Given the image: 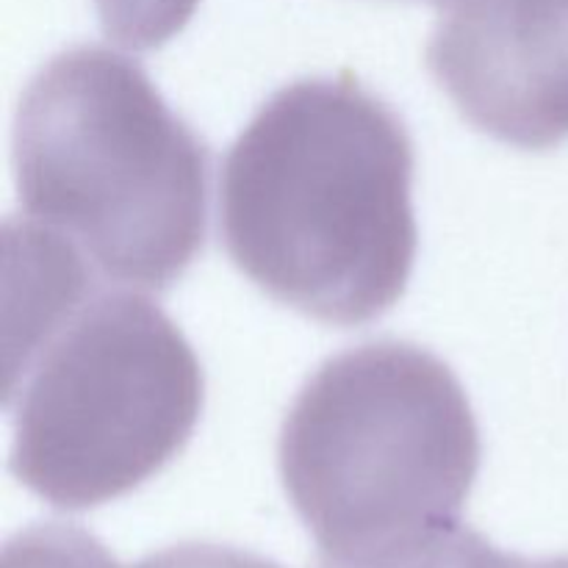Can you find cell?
<instances>
[{"label":"cell","mask_w":568,"mask_h":568,"mask_svg":"<svg viewBox=\"0 0 568 568\" xmlns=\"http://www.w3.org/2000/svg\"><path fill=\"white\" fill-rule=\"evenodd\" d=\"M203 405V364L159 303L6 220L9 469L28 491L55 510L114 503L186 449Z\"/></svg>","instance_id":"6da1fadb"},{"label":"cell","mask_w":568,"mask_h":568,"mask_svg":"<svg viewBox=\"0 0 568 568\" xmlns=\"http://www.w3.org/2000/svg\"><path fill=\"white\" fill-rule=\"evenodd\" d=\"M414 139L349 72L300 78L261 103L220 172V239L261 292L333 327L408 292L419 225Z\"/></svg>","instance_id":"7a4b0ae2"},{"label":"cell","mask_w":568,"mask_h":568,"mask_svg":"<svg viewBox=\"0 0 568 568\" xmlns=\"http://www.w3.org/2000/svg\"><path fill=\"white\" fill-rule=\"evenodd\" d=\"M11 161L22 220L103 281L166 292L203 253L209 144L120 50L75 44L39 67L17 109Z\"/></svg>","instance_id":"3957f363"},{"label":"cell","mask_w":568,"mask_h":568,"mask_svg":"<svg viewBox=\"0 0 568 568\" xmlns=\"http://www.w3.org/2000/svg\"><path fill=\"white\" fill-rule=\"evenodd\" d=\"M483 438L464 383L410 342L331 355L294 397L277 469L320 568H388L464 525Z\"/></svg>","instance_id":"277c9868"},{"label":"cell","mask_w":568,"mask_h":568,"mask_svg":"<svg viewBox=\"0 0 568 568\" xmlns=\"http://www.w3.org/2000/svg\"><path fill=\"white\" fill-rule=\"evenodd\" d=\"M427 70L486 136L558 148L568 139V0H447Z\"/></svg>","instance_id":"5b68a950"},{"label":"cell","mask_w":568,"mask_h":568,"mask_svg":"<svg viewBox=\"0 0 568 568\" xmlns=\"http://www.w3.org/2000/svg\"><path fill=\"white\" fill-rule=\"evenodd\" d=\"M3 568H122L98 536L78 525H33L3 547Z\"/></svg>","instance_id":"8992f818"},{"label":"cell","mask_w":568,"mask_h":568,"mask_svg":"<svg viewBox=\"0 0 568 568\" xmlns=\"http://www.w3.org/2000/svg\"><path fill=\"white\" fill-rule=\"evenodd\" d=\"M100 28L128 50H159L192 22L200 0H92Z\"/></svg>","instance_id":"52a82bcc"},{"label":"cell","mask_w":568,"mask_h":568,"mask_svg":"<svg viewBox=\"0 0 568 568\" xmlns=\"http://www.w3.org/2000/svg\"><path fill=\"white\" fill-rule=\"evenodd\" d=\"M425 568H568V555L558 558H521L494 547L486 536L460 525Z\"/></svg>","instance_id":"ba28073f"},{"label":"cell","mask_w":568,"mask_h":568,"mask_svg":"<svg viewBox=\"0 0 568 568\" xmlns=\"http://www.w3.org/2000/svg\"><path fill=\"white\" fill-rule=\"evenodd\" d=\"M133 568H283L275 560L261 558L247 549L225 547V544L186 541L148 555Z\"/></svg>","instance_id":"9c48e42d"},{"label":"cell","mask_w":568,"mask_h":568,"mask_svg":"<svg viewBox=\"0 0 568 568\" xmlns=\"http://www.w3.org/2000/svg\"><path fill=\"white\" fill-rule=\"evenodd\" d=\"M430 3H447V0H430Z\"/></svg>","instance_id":"30bf717a"}]
</instances>
